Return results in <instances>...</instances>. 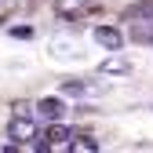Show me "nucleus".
<instances>
[{"label": "nucleus", "mask_w": 153, "mask_h": 153, "mask_svg": "<svg viewBox=\"0 0 153 153\" xmlns=\"http://www.w3.org/2000/svg\"><path fill=\"white\" fill-rule=\"evenodd\" d=\"M66 95H106V84H88V80H66Z\"/></svg>", "instance_id": "6"}, {"label": "nucleus", "mask_w": 153, "mask_h": 153, "mask_svg": "<svg viewBox=\"0 0 153 153\" xmlns=\"http://www.w3.org/2000/svg\"><path fill=\"white\" fill-rule=\"evenodd\" d=\"M7 139H15V146H33V142H36V124L29 120V113H26V117H15V120H11Z\"/></svg>", "instance_id": "2"}, {"label": "nucleus", "mask_w": 153, "mask_h": 153, "mask_svg": "<svg viewBox=\"0 0 153 153\" xmlns=\"http://www.w3.org/2000/svg\"><path fill=\"white\" fill-rule=\"evenodd\" d=\"M128 22H131V29H128V36L135 44H153V0H146V4H135V7H128Z\"/></svg>", "instance_id": "1"}, {"label": "nucleus", "mask_w": 153, "mask_h": 153, "mask_svg": "<svg viewBox=\"0 0 153 153\" xmlns=\"http://www.w3.org/2000/svg\"><path fill=\"white\" fill-rule=\"evenodd\" d=\"M11 36H18V40H29V36H33V26H15Z\"/></svg>", "instance_id": "11"}, {"label": "nucleus", "mask_w": 153, "mask_h": 153, "mask_svg": "<svg viewBox=\"0 0 153 153\" xmlns=\"http://www.w3.org/2000/svg\"><path fill=\"white\" fill-rule=\"evenodd\" d=\"M36 113H40V117H48V120H62V117H66V102L55 99V95H48V99H40Z\"/></svg>", "instance_id": "4"}, {"label": "nucleus", "mask_w": 153, "mask_h": 153, "mask_svg": "<svg viewBox=\"0 0 153 153\" xmlns=\"http://www.w3.org/2000/svg\"><path fill=\"white\" fill-rule=\"evenodd\" d=\"M69 139H73V131H69L66 124H55V120H51V128H48V142H44V146H48V149H55V146H59V149H62Z\"/></svg>", "instance_id": "7"}, {"label": "nucleus", "mask_w": 153, "mask_h": 153, "mask_svg": "<svg viewBox=\"0 0 153 153\" xmlns=\"http://www.w3.org/2000/svg\"><path fill=\"white\" fill-rule=\"evenodd\" d=\"M95 40H99L102 48H109V51H120L124 48V33L117 26H95Z\"/></svg>", "instance_id": "3"}, {"label": "nucleus", "mask_w": 153, "mask_h": 153, "mask_svg": "<svg viewBox=\"0 0 153 153\" xmlns=\"http://www.w3.org/2000/svg\"><path fill=\"white\" fill-rule=\"evenodd\" d=\"M99 73H102V76H128V73H131V62L113 55V59H106V62L99 66Z\"/></svg>", "instance_id": "8"}, {"label": "nucleus", "mask_w": 153, "mask_h": 153, "mask_svg": "<svg viewBox=\"0 0 153 153\" xmlns=\"http://www.w3.org/2000/svg\"><path fill=\"white\" fill-rule=\"evenodd\" d=\"M88 4H91V0H55V7H59V15H66V18L80 15V11H84Z\"/></svg>", "instance_id": "9"}, {"label": "nucleus", "mask_w": 153, "mask_h": 153, "mask_svg": "<svg viewBox=\"0 0 153 153\" xmlns=\"http://www.w3.org/2000/svg\"><path fill=\"white\" fill-rule=\"evenodd\" d=\"M66 149H73V153H95L99 142L95 139H76V142H66Z\"/></svg>", "instance_id": "10"}, {"label": "nucleus", "mask_w": 153, "mask_h": 153, "mask_svg": "<svg viewBox=\"0 0 153 153\" xmlns=\"http://www.w3.org/2000/svg\"><path fill=\"white\" fill-rule=\"evenodd\" d=\"M51 55H55V59H80V44L66 40V36H55V40H51Z\"/></svg>", "instance_id": "5"}]
</instances>
